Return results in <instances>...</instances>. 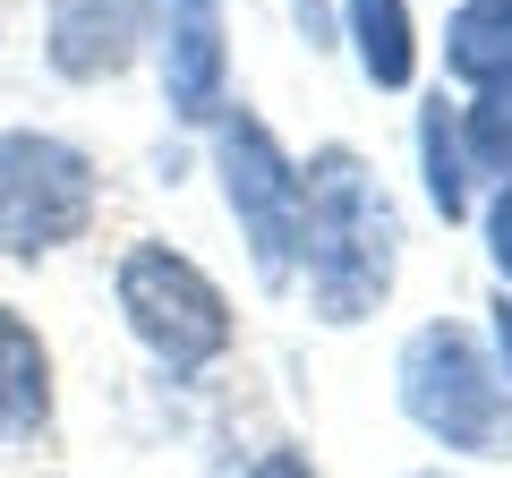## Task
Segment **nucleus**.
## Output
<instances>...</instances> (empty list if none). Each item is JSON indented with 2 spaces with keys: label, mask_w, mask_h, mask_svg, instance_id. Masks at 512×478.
<instances>
[{
  "label": "nucleus",
  "mask_w": 512,
  "mask_h": 478,
  "mask_svg": "<svg viewBox=\"0 0 512 478\" xmlns=\"http://www.w3.org/2000/svg\"><path fill=\"white\" fill-rule=\"evenodd\" d=\"M299 265L316 325H359L402 274V214L350 146H325L299 171Z\"/></svg>",
  "instance_id": "obj_1"
},
{
  "label": "nucleus",
  "mask_w": 512,
  "mask_h": 478,
  "mask_svg": "<svg viewBox=\"0 0 512 478\" xmlns=\"http://www.w3.org/2000/svg\"><path fill=\"white\" fill-rule=\"evenodd\" d=\"M393 376H402V410L419 436H436L444 453H470V461H512V393L470 325H453V316L419 325L393 359Z\"/></svg>",
  "instance_id": "obj_2"
},
{
  "label": "nucleus",
  "mask_w": 512,
  "mask_h": 478,
  "mask_svg": "<svg viewBox=\"0 0 512 478\" xmlns=\"http://www.w3.org/2000/svg\"><path fill=\"white\" fill-rule=\"evenodd\" d=\"M111 299H120L128 333H137V342H146L171 376L214 368L222 350H231V299H222V282L205 274L197 257L163 248V239H137V248L120 257Z\"/></svg>",
  "instance_id": "obj_3"
},
{
  "label": "nucleus",
  "mask_w": 512,
  "mask_h": 478,
  "mask_svg": "<svg viewBox=\"0 0 512 478\" xmlns=\"http://www.w3.org/2000/svg\"><path fill=\"white\" fill-rule=\"evenodd\" d=\"M94 154L52 129H0V257H52L94 222Z\"/></svg>",
  "instance_id": "obj_4"
},
{
  "label": "nucleus",
  "mask_w": 512,
  "mask_h": 478,
  "mask_svg": "<svg viewBox=\"0 0 512 478\" xmlns=\"http://www.w3.org/2000/svg\"><path fill=\"white\" fill-rule=\"evenodd\" d=\"M214 171H222V205L248 239L256 274L282 291L299 265V163L274 146V129L256 111H214Z\"/></svg>",
  "instance_id": "obj_5"
},
{
  "label": "nucleus",
  "mask_w": 512,
  "mask_h": 478,
  "mask_svg": "<svg viewBox=\"0 0 512 478\" xmlns=\"http://www.w3.org/2000/svg\"><path fill=\"white\" fill-rule=\"evenodd\" d=\"M154 35L146 0H52L43 9V60H52L69 86H111V77L137 69Z\"/></svg>",
  "instance_id": "obj_6"
},
{
  "label": "nucleus",
  "mask_w": 512,
  "mask_h": 478,
  "mask_svg": "<svg viewBox=\"0 0 512 478\" xmlns=\"http://www.w3.org/2000/svg\"><path fill=\"white\" fill-rule=\"evenodd\" d=\"M163 103H171V120H188V129H214V111H231V43H222L214 0H171Z\"/></svg>",
  "instance_id": "obj_7"
},
{
  "label": "nucleus",
  "mask_w": 512,
  "mask_h": 478,
  "mask_svg": "<svg viewBox=\"0 0 512 478\" xmlns=\"http://www.w3.org/2000/svg\"><path fill=\"white\" fill-rule=\"evenodd\" d=\"M52 419V350L18 308H0V436H35Z\"/></svg>",
  "instance_id": "obj_8"
},
{
  "label": "nucleus",
  "mask_w": 512,
  "mask_h": 478,
  "mask_svg": "<svg viewBox=\"0 0 512 478\" xmlns=\"http://www.w3.org/2000/svg\"><path fill=\"white\" fill-rule=\"evenodd\" d=\"M342 35L359 52V77L402 94L419 77V35H410V0H342Z\"/></svg>",
  "instance_id": "obj_9"
},
{
  "label": "nucleus",
  "mask_w": 512,
  "mask_h": 478,
  "mask_svg": "<svg viewBox=\"0 0 512 478\" xmlns=\"http://www.w3.org/2000/svg\"><path fill=\"white\" fill-rule=\"evenodd\" d=\"M444 69L470 77V86L512 77V0H461L453 26H444Z\"/></svg>",
  "instance_id": "obj_10"
},
{
  "label": "nucleus",
  "mask_w": 512,
  "mask_h": 478,
  "mask_svg": "<svg viewBox=\"0 0 512 478\" xmlns=\"http://www.w3.org/2000/svg\"><path fill=\"white\" fill-rule=\"evenodd\" d=\"M419 163H427V205L444 222H461L470 214V154H461V129H453V111H444V94L419 111Z\"/></svg>",
  "instance_id": "obj_11"
},
{
  "label": "nucleus",
  "mask_w": 512,
  "mask_h": 478,
  "mask_svg": "<svg viewBox=\"0 0 512 478\" xmlns=\"http://www.w3.org/2000/svg\"><path fill=\"white\" fill-rule=\"evenodd\" d=\"M461 154L487 171H512V77H495V86H478L470 103H461Z\"/></svg>",
  "instance_id": "obj_12"
},
{
  "label": "nucleus",
  "mask_w": 512,
  "mask_h": 478,
  "mask_svg": "<svg viewBox=\"0 0 512 478\" xmlns=\"http://www.w3.org/2000/svg\"><path fill=\"white\" fill-rule=\"evenodd\" d=\"M487 257L512 274V171H504V188H495V205H487Z\"/></svg>",
  "instance_id": "obj_13"
},
{
  "label": "nucleus",
  "mask_w": 512,
  "mask_h": 478,
  "mask_svg": "<svg viewBox=\"0 0 512 478\" xmlns=\"http://www.w3.org/2000/svg\"><path fill=\"white\" fill-rule=\"evenodd\" d=\"M248 478H316V461L308 453H291V444H274V453H256V470Z\"/></svg>",
  "instance_id": "obj_14"
},
{
  "label": "nucleus",
  "mask_w": 512,
  "mask_h": 478,
  "mask_svg": "<svg viewBox=\"0 0 512 478\" xmlns=\"http://www.w3.org/2000/svg\"><path fill=\"white\" fill-rule=\"evenodd\" d=\"M495 376H512V291L495 299Z\"/></svg>",
  "instance_id": "obj_15"
},
{
  "label": "nucleus",
  "mask_w": 512,
  "mask_h": 478,
  "mask_svg": "<svg viewBox=\"0 0 512 478\" xmlns=\"http://www.w3.org/2000/svg\"><path fill=\"white\" fill-rule=\"evenodd\" d=\"M291 9H299V26H308V43H333V9L325 0H291Z\"/></svg>",
  "instance_id": "obj_16"
},
{
  "label": "nucleus",
  "mask_w": 512,
  "mask_h": 478,
  "mask_svg": "<svg viewBox=\"0 0 512 478\" xmlns=\"http://www.w3.org/2000/svg\"><path fill=\"white\" fill-rule=\"evenodd\" d=\"M419 478H444V470H419Z\"/></svg>",
  "instance_id": "obj_17"
}]
</instances>
